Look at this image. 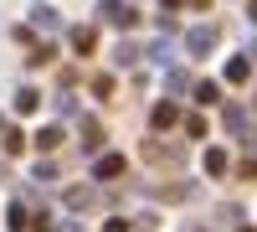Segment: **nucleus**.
<instances>
[{
  "instance_id": "1",
  "label": "nucleus",
  "mask_w": 257,
  "mask_h": 232,
  "mask_svg": "<svg viewBox=\"0 0 257 232\" xmlns=\"http://www.w3.org/2000/svg\"><path fill=\"white\" fill-rule=\"evenodd\" d=\"M98 21H108V26H118V31H128L139 21V11L128 6V0H98Z\"/></svg>"
},
{
  "instance_id": "2",
  "label": "nucleus",
  "mask_w": 257,
  "mask_h": 232,
  "mask_svg": "<svg viewBox=\"0 0 257 232\" xmlns=\"http://www.w3.org/2000/svg\"><path fill=\"white\" fill-rule=\"evenodd\" d=\"M221 124H226V134H237L242 144H257V139H252V114H247V109H237V103H231V109L221 114Z\"/></svg>"
},
{
  "instance_id": "3",
  "label": "nucleus",
  "mask_w": 257,
  "mask_h": 232,
  "mask_svg": "<svg viewBox=\"0 0 257 232\" xmlns=\"http://www.w3.org/2000/svg\"><path fill=\"white\" fill-rule=\"evenodd\" d=\"M216 41H221V31H216V26H196V31L185 36V52H190V57H206Z\"/></svg>"
},
{
  "instance_id": "4",
  "label": "nucleus",
  "mask_w": 257,
  "mask_h": 232,
  "mask_svg": "<svg viewBox=\"0 0 257 232\" xmlns=\"http://www.w3.org/2000/svg\"><path fill=\"white\" fill-rule=\"evenodd\" d=\"M67 41H72V52H77V57H93V47H98V26H72Z\"/></svg>"
},
{
  "instance_id": "5",
  "label": "nucleus",
  "mask_w": 257,
  "mask_h": 232,
  "mask_svg": "<svg viewBox=\"0 0 257 232\" xmlns=\"http://www.w3.org/2000/svg\"><path fill=\"white\" fill-rule=\"evenodd\" d=\"M93 176H98V181H118V176H123V155H113V150L98 155V160H93Z\"/></svg>"
},
{
  "instance_id": "6",
  "label": "nucleus",
  "mask_w": 257,
  "mask_h": 232,
  "mask_svg": "<svg viewBox=\"0 0 257 232\" xmlns=\"http://www.w3.org/2000/svg\"><path fill=\"white\" fill-rule=\"evenodd\" d=\"M149 124H155V129H170V124H180V103H155V114H149Z\"/></svg>"
},
{
  "instance_id": "7",
  "label": "nucleus",
  "mask_w": 257,
  "mask_h": 232,
  "mask_svg": "<svg viewBox=\"0 0 257 232\" xmlns=\"http://www.w3.org/2000/svg\"><path fill=\"white\" fill-rule=\"evenodd\" d=\"M144 160L170 165V160H180V150H175V144H160V139H144Z\"/></svg>"
},
{
  "instance_id": "8",
  "label": "nucleus",
  "mask_w": 257,
  "mask_h": 232,
  "mask_svg": "<svg viewBox=\"0 0 257 232\" xmlns=\"http://www.w3.org/2000/svg\"><path fill=\"white\" fill-rule=\"evenodd\" d=\"M201 165H206V176H226V171H231V155H226V150H206Z\"/></svg>"
},
{
  "instance_id": "9",
  "label": "nucleus",
  "mask_w": 257,
  "mask_h": 232,
  "mask_svg": "<svg viewBox=\"0 0 257 232\" xmlns=\"http://www.w3.org/2000/svg\"><path fill=\"white\" fill-rule=\"evenodd\" d=\"M31 26L36 31H57V11L52 6H31Z\"/></svg>"
},
{
  "instance_id": "10",
  "label": "nucleus",
  "mask_w": 257,
  "mask_h": 232,
  "mask_svg": "<svg viewBox=\"0 0 257 232\" xmlns=\"http://www.w3.org/2000/svg\"><path fill=\"white\" fill-rule=\"evenodd\" d=\"M93 201H98L93 186H72V191H67V206H72V212H82V206H93Z\"/></svg>"
},
{
  "instance_id": "11",
  "label": "nucleus",
  "mask_w": 257,
  "mask_h": 232,
  "mask_svg": "<svg viewBox=\"0 0 257 232\" xmlns=\"http://www.w3.org/2000/svg\"><path fill=\"white\" fill-rule=\"evenodd\" d=\"M247 72H252L247 57H226V83H247Z\"/></svg>"
},
{
  "instance_id": "12",
  "label": "nucleus",
  "mask_w": 257,
  "mask_h": 232,
  "mask_svg": "<svg viewBox=\"0 0 257 232\" xmlns=\"http://www.w3.org/2000/svg\"><path fill=\"white\" fill-rule=\"evenodd\" d=\"M82 144H88V150L103 144V124H98V119H82Z\"/></svg>"
},
{
  "instance_id": "13",
  "label": "nucleus",
  "mask_w": 257,
  "mask_h": 232,
  "mask_svg": "<svg viewBox=\"0 0 257 232\" xmlns=\"http://www.w3.org/2000/svg\"><path fill=\"white\" fill-rule=\"evenodd\" d=\"M36 103H41L36 88H21V93H16V114H36Z\"/></svg>"
},
{
  "instance_id": "14",
  "label": "nucleus",
  "mask_w": 257,
  "mask_h": 232,
  "mask_svg": "<svg viewBox=\"0 0 257 232\" xmlns=\"http://www.w3.org/2000/svg\"><path fill=\"white\" fill-rule=\"evenodd\" d=\"M155 196L160 201H185V196H196V186H160Z\"/></svg>"
},
{
  "instance_id": "15",
  "label": "nucleus",
  "mask_w": 257,
  "mask_h": 232,
  "mask_svg": "<svg viewBox=\"0 0 257 232\" xmlns=\"http://www.w3.org/2000/svg\"><path fill=\"white\" fill-rule=\"evenodd\" d=\"M113 62H118V67H134V62H139V47H134V41H123V47H113Z\"/></svg>"
},
{
  "instance_id": "16",
  "label": "nucleus",
  "mask_w": 257,
  "mask_h": 232,
  "mask_svg": "<svg viewBox=\"0 0 257 232\" xmlns=\"http://www.w3.org/2000/svg\"><path fill=\"white\" fill-rule=\"evenodd\" d=\"M11 227H16V232H26V227H31V212H26V201H11Z\"/></svg>"
},
{
  "instance_id": "17",
  "label": "nucleus",
  "mask_w": 257,
  "mask_h": 232,
  "mask_svg": "<svg viewBox=\"0 0 257 232\" xmlns=\"http://www.w3.org/2000/svg\"><path fill=\"white\" fill-rule=\"evenodd\" d=\"M221 98V83H196V103H216Z\"/></svg>"
},
{
  "instance_id": "18",
  "label": "nucleus",
  "mask_w": 257,
  "mask_h": 232,
  "mask_svg": "<svg viewBox=\"0 0 257 232\" xmlns=\"http://www.w3.org/2000/svg\"><path fill=\"white\" fill-rule=\"evenodd\" d=\"M206 134V119L201 114H185V139H201Z\"/></svg>"
},
{
  "instance_id": "19",
  "label": "nucleus",
  "mask_w": 257,
  "mask_h": 232,
  "mask_svg": "<svg viewBox=\"0 0 257 232\" xmlns=\"http://www.w3.org/2000/svg\"><path fill=\"white\" fill-rule=\"evenodd\" d=\"M185 88H190V72H185V67H175V72H170V93H175V98H180Z\"/></svg>"
},
{
  "instance_id": "20",
  "label": "nucleus",
  "mask_w": 257,
  "mask_h": 232,
  "mask_svg": "<svg viewBox=\"0 0 257 232\" xmlns=\"http://www.w3.org/2000/svg\"><path fill=\"white\" fill-rule=\"evenodd\" d=\"M36 144H41V150H57V144H62V129H57V124H52V129H41Z\"/></svg>"
},
{
  "instance_id": "21",
  "label": "nucleus",
  "mask_w": 257,
  "mask_h": 232,
  "mask_svg": "<svg viewBox=\"0 0 257 232\" xmlns=\"http://www.w3.org/2000/svg\"><path fill=\"white\" fill-rule=\"evenodd\" d=\"M21 150H26V134H21V129H6V155H21Z\"/></svg>"
},
{
  "instance_id": "22",
  "label": "nucleus",
  "mask_w": 257,
  "mask_h": 232,
  "mask_svg": "<svg viewBox=\"0 0 257 232\" xmlns=\"http://www.w3.org/2000/svg\"><path fill=\"white\" fill-rule=\"evenodd\" d=\"M57 114H67V119H72V114H77V98H72V93H67V83H62V98H57Z\"/></svg>"
},
{
  "instance_id": "23",
  "label": "nucleus",
  "mask_w": 257,
  "mask_h": 232,
  "mask_svg": "<svg viewBox=\"0 0 257 232\" xmlns=\"http://www.w3.org/2000/svg\"><path fill=\"white\" fill-rule=\"evenodd\" d=\"M93 93H98V98H113V78L98 72V78H93Z\"/></svg>"
},
{
  "instance_id": "24",
  "label": "nucleus",
  "mask_w": 257,
  "mask_h": 232,
  "mask_svg": "<svg viewBox=\"0 0 257 232\" xmlns=\"http://www.w3.org/2000/svg\"><path fill=\"white\" fill-rule=\"evenodd\" d=\"M36 181H41V186H52V181H57V165H52V160H41V165H36Z\"/></svg>"
},
{
  "instance_id": "25",
  "label": "nucleus",
  "mask_w": 257,
  "mask_h": 232,
  "mask_svg": "<svg viewBox=\"0 0 257 232\" xmlns=\"http://www.w3.org/2000/svg\"><path fill=\"white\" fill-rule=\"evenodd\" d=\"M103 232H134V227H128V222H118V217H108V222H103Z\"/></svg>"
},
{
  "instance_id": "26",
  "label": "nucleus",
  "mask_w": 257,
  "mask_h": 232,
  "mask_svg": "<svg viewBox=\"0 0 257 232\" xmlns=\"http://www.w3.org/2000/svg\"><path fill=\"white\" fill-rule=\"evenodd\" d=\"M52 232H82V227H77V222H72V217H67V222H57V227H52Z\"/></svg>"
},
{
  "instance_id": "27",
  "label": "nucleus",
  "mask_w": 257,
  "mask_h": 232,
  "mask_svg": "<svg viewBox=\"0 0 257 232\" xmlns=\"http://www.w3.org/2000/svg\"><path fill=\"white\" fill-rule=\"evenodd\" d=\"M160 6H165V11H180V6H185V0H160Z\"/></svg>"
},
{
  "instance_id": "28",
  "label": "nucleus",
  "mask_w": 257,
  "mask_h": 232,
  "mask_svg": "<svg viewBox=\"0 0 257 232\" xmlns=\"http://www.w3.org/2000/svg\"><path fill=\"white\" fill-rule=\"evenodd\" d=\"M185 6H196V11H206V6H211V0H185Z\"/></svg>"
},
{
  "instance_id": "29",
  "label": "nucleus",
  "mask_w": 257,
  "mask_h": 232,
  "mask_svg": "<svg viewBox=\"0 0 257 232\" xmlns=\"http://www.w3.org/2000/svg\"><path fill=\"white\" fill-rule=\"evenodd\" d=\"M247 16H252V26H257V0H252V6H247Z\"/></svg>"
},
{
  "instance_id": "30",
  "label": "nucleus",
  "mask_w": 257,
  "mask_h": 232,
  "mask_svg": "<svg viewBox=\"0 0 257 232\" xmlns=\"http://www.w3.org/2000/svg\"><path fill=\"white\" fill-rule=\"evenodd\" d=\"M0 181H6V160H0Z\"/></svg>"
},
{
  "instance_id": "31",
  "label": "nucleus",
  "mask_w": 257,
  "mask_h": 232,
  "mask_svg": "<svg viewBox=\"0 0 257 232\" xmlns=\"http://www.w3.org/2000/svg\"><path fill=\"white\" fill-rule=\"evenodd\" d=\"M185 232H206V227H185Z\"/></svg>"
},
{
  "instance_id": "32",
  "label": "nucleus",
  "mask_w": 257,
  "mask_h": 232,
  "mask_svg": "<svg viewBox=\"0 0 257 232\" xmlns=\"http://www.w3.org/2000/svg\"><path fill=\"white\" fill-rule=\"evenodd\" d=\"M237 232H252V227H237Z\"/></svg>"
}]
</instances>
